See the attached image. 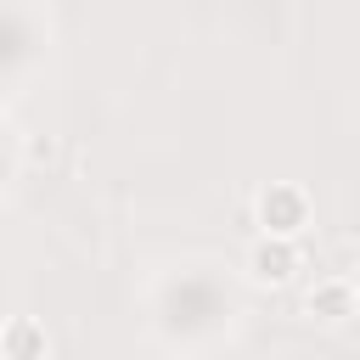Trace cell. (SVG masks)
Segmentation results:
<instances>
[{"mask_svg": "<svg viewBox=\"0 0 360 360\" xmlns=\"http://www.w3.org/2000/svg\"><path fill=\"white\" fill-rule=\"evenodd\" d=\"M242 270H248L253 287H292L298 270H304V248H298V236H270V231H259V242L248 248Z\"/></svg>", "mask_w": 360, "mask_h": 360, "instance_id": "cell-2", "label": "cell"}, {"mask_svg": "<svg viewBox=\"0 0 360 360\" xmlns=\"http://www.w3.org/2000/svg\"><path fill=\"white\" fill-rule=\"evenodd\" d=\"M304 315L321 321V326H349V321L360 315L354 281H349V276H321V281L309 287V298H304Z\"/></svg>", "mask_w": 360, "mask_h": 360, "instance_id": "cell-3", "label": "cell"}, {"mask_svg": "<svg viewBox=\"0 0 360 360\" xmlns=\"http://www.w3.org/2000/svg\"><path fill=\"white\" fill-rule=\"evenodd\" d=\"M253 214H259V231H270V236H304L309 219H315V202L298 180H270L259 191Z\"/></svg>", "mask_w": 360, "mask_h": 360, "instance_id": "cell-1", "label": "cell"}, {"mask_svg": "<svg viewBox=\"0 0 360 360\" xmlns=\"http://www.w3.org/2000/svg\"><path fill=\"white\" fill-rule=\"evenodd\" d=\"M0 354H51V338H45V326L34 321V315H11L6 326H0Z\"/></svg>", "mask_w": 360, "mask_h": 360, "instance_id": "cell-4", "label": "cell"}]
</instances>
